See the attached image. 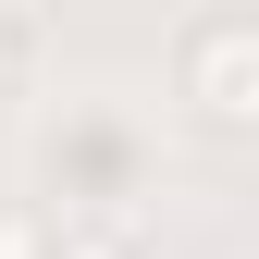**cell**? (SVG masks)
<instances>
[{"label":"cell","instance_id":"obj_2","mask_svg":"<svg viewBox=\"0 0 259 259\" xmlns=\"http://www.w3.org/2000/svg\"><path fill=\"white\" fill-rule=\"evenodd\" d=\"M0 259H62V222L37 198H0Z\"/></svg>","mask_w":259,"mask_h":259},{"label":"cell","instance_id":"obj_4","mask_svg":"<svg viewBox=\"0 0 259 259\" xmlns=\"http://www.w3.org/2000/svg\"><path fill=\"white\" fill-rule=\"evenodd\" d=\"M13 62H25V25H13V13H0V87H13Z\"/></svg>","mask_w":259,"mask_h":259},{"label":"cell","instance_id":"obj_3","mask_svg":"<svg viewBox=\"0 0 259 259\" xmlns=\"http://www.w3.org/2000/svg\"><path fill=\"white\" fill-rule=\"evenodd\" d=\"M62 259H136V235H123V222H74V235H62Z\"/></svg>","mask_w":259,"mask_h":259},{"label":"cell","instance_id":"obj_1","mask_svg":"<svg viewBox=\"0 0 259 259\" xmlns=\"http://www.w3.org/2000/svg\"><path fill=\"white\" fill-rule=\"evenodd\" d=\"M173 87L198 123H259V13H198L173 37Z\"/></svg>","mask_w":259,"mask_h":259}]
</instances>
